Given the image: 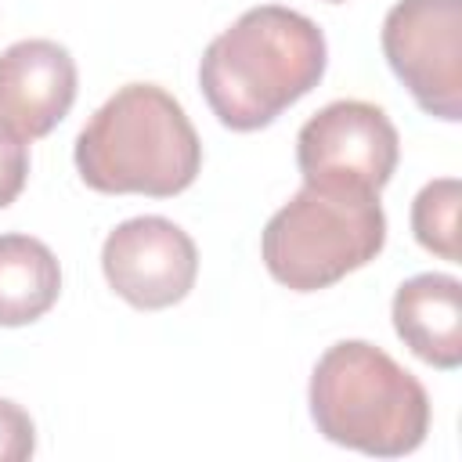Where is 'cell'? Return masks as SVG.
I'll return each instance as SVG.
<instances>
[{
	"mask_svg": "<svg viewBox=\"0 0 462 462\" xmlns=\"http://www.w3.org/2000/svg\"><path fill=\"white\" fill-rule=\"evenodd\" d=\"M325 58V36L307 14L263 4L206 47L199 83L224 126L260 130L318 87Z\"/></svg>",
	"mask_w": 462,
	"mask_h": 462,
	"instance_id": "1",
	"label": "cell"
},
{
	"mask_svg": "<svg viewBox=\"0 0 462 462\" xmlns=\"http://www.w3.org/2000/svg\"><path fill=\"white\" fill-rule=\"evenodd\" d=\"M202 144L184 108L155 83L119 87L79 130L76 170L105 195L170 199L191 188Z\"/></svg>",
	"mask_w": 462,
	"mask_h": 462,
	"instance_id": "2",
	"label": "cell"
},
{
	"mask_svg": "<svg viewBox=\"0 0 462 462\" xmlns=\"http://www.w3.org/2000/svg\"><path fill=\"white\" fill-rule=\"evenodd\" d=\"M310 415L332 444L397 458L426 440L430 397L386 350L365 339H343L314 365Z\"/></svg>",
	"mask_w": 462,
	"mask_h": 462,
	"instance_id": "3",
	"label": "cell"
},
{
	"mask_svg": "<svg viewBox=\"0 0 462 462\" xmlns=\"http://www.w3.org/2000/svg\"><path fill=\"white\" fill-rule=\"evenodd\" d=\"M386 217L379 195L325 191L303 184L263 227V263L274 282L318 292L379 256Z\"/></svg>",
	"mask_w": 462,
	"mask_h": 462,
	"instance_id": "4",
	"label": "cell"
},
{
	"mask_svg": "<svg viewBox=\"0 0 462 462\" xmlns=\"http://www.w3.org/2000/svg\"><path fill=\"white\" fill-rule=\"evenodd\" d=\"M401 141L383 108L368 101H332L314 112L296 137L303 184L350 195H379L397 170Z\"/></svg>",
	"mask_w": 462,
	"mask_h": 462,
	"instance_id": "5",
	"label": "cell"
},
{
	"mask_svg": "<svg viewBox=\"0 0 462 462\" xmlns=\"http://www.w3.org/2000/svg\"><path fill=\"white\" fill-rule=\"evenodd\" d=\"M383 54L415 105L462 119V0H401L383 22Z\"/></svg>",
	"mask_w": 462,
	"mask_h": 462,
	"instance_id": "6",
	"label": "cell"
},
{
	"mask_svg": "<svg viewBox=\"0 0 462 462\" xmlns=\"http://www.w3.org/2000/svg\"><path fill=\"white\" fill-rule=\"evenodd\" d=\"M108 285L137 310L180 303L199 274V249L188 231L166 217H134L108 231L101 245Z\"/></svg>",
	"mask_w": 462,
	"mask_h": 462,
	"instance_id": "7",
	"label": "cell"
},
{
	"mask_svg": "<svg viewBox=\"0 0 462 462\" xmlns=\"http://www.w3.org/2000/svg\"><path fill=\"white\" fill-rule=\"evenodd\" d=\"M76 101V61L54 40H18L0 54V123L25 141L47 137Z\"/></svg>",
	"mask_w": 462,
	"mask_h": 462,
	"instance_id": "8",
	"label": "cell"
},
{
	"mask_svg": "<svg viewBox=\"0 0 462 462\" xmlns=\"http://www.w3.org/2000/svg\"><path fill=\"white\" fill-rule=\"evenodd\" d=\"M393 328L404 346L433 368L462 361V282L451 274H415L393 296Z\"/></svg>",
	"mask_w": 462,
	"mask_h": 462,
	"instance_id": "9",
	"label": "cell"
},
{
	"mask_svg": "<svg viewBox=\"0 0 462 462\" xmlns=\"http://www.w3.org/2000/svg\"><path fill=\"white\" fill-rule=\"evenodd\" d=\"M61 292L54 253L29 235H0V325H29L43 318Z\"/></svg>",
	"mask_w": 462,
	"mask_h": 462,
	"instance_id": "10",
	"label": "cell"
},
{
	"mask_svg": "<svg viewBox=\"0 0 462 462\" xmlns=\"http://www.w3.org/2000/svg\"><path fill=\"white\" fill-rule=\"evenodd\" d=\"M411 231L422 249L458 263V180H430L411 202Z\"/></svg>",
	"mask_w": 462,
	"mask_h": 462,
	"instance_id": "11",
	"label": "cell"
},
{
	"mask_svg": "<svg viewBox=\"0 0 462 462\" xmlns=\"http://www.w3.org/2000/svg\"><path fill=\"white\" fill-rule=\"evenodd\" d=\"M36 451V430L25 408L0 397V462H22Z\"/></svg>",
	"mask_w": 462,
	"mask_h": 462,
	"instance_id": "12",
	"label": "cell"
},
{
	"mask_svg": "<svg viewBox=\"0 0 462 462\" xmlns=\"http://www.w3.org/2000/svg\"><path fill=\"white\" fill-rule=\"evenodd\" d=\"M29 177V148L25 137H18L14 130H7L0 123V209L11 206Z\"/></svg>",
	"mask_w": 462,
	"mask_h": 462,
	"instance_id": "13",
	"label": "cell"
},
{
	"mask_svg": "<svg viewBox=\"0 0 462 462\" xmlns=\"http://www.w3.org/2000/svg\"><path fill=\"white\" fill-rule=\"evenodd\" d=\"M332 4H339V0H332Z\"/></svg>",
	"mask_w": 462,
	"mask_h": 462,
	"instance_id": "14",
	"label": "cell"
}]
</instances>
